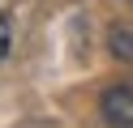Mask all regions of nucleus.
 I'll return each instance as SVG.
<instances>
[{
  "label": "nucleus",
  "instance_id": "obj_1",
  "mask_svg": "<svg viewBox=\"0 0 133 128\" xmlns=\"http://www.w3.org/2000/svg\"><path fill=\"white\" fill-rule=\"evenodd\" d=\"M99 111L112 128H133V85H107L99 98Z\"/></svg>",
  "mask_w": 133,
  "mask_h": 128
},
{
  "label": "nucleus",
  "instance_id": "obj_3",
  "mask_svg": "<svg viewBox=\"0 0 133 128\" xmlns=\"http://www.w3.org/2000/svg\"><path fill=\"white\" fill-rule=\"evenodd\" d=\"M9 43H13V30H9V17L0 13V60L9 56Z\"/></svg>",
  "mask_w": 133,
  "mask_h": 128
},
{
  "label": "nucleus",
  "instance_id": "obj_2",
  "mask_svg": "<svg viewBox=\"0 0 133 128\" xmlns=\"http://www.w3.org/2000/svg\"><path fill=\"white\" fill-rule=\"evenodd\" d=\"M107 43H112V51H116L120 60H133V26H112Z\"/></svg>",
  "mask_w": 133,
  "mask_h": 128
}]
</instances>
